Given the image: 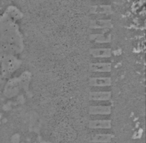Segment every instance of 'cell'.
Masks as SVG:
<instances>
[{
    "label": "cell",
    "instance_id": "obj_1",
    "mask_svg": "<svg viewBox=\"0 0 146 143\" xmlns=\"http://www.w3.org/2000/svg\"><path fill=\"white\" fill-rule=\"evenodd\" d=\"M111 113V106L95 105L90 108V113L92 115H108Z\"/></svg>",
    "mask_w": 146,
    "mask_h": 143
},
{
    "label": "cell",
    "instance_id": "obj_2",
    "mask_svg": "<svg viewBox=\"0 0 146 143\" xmlns=\"http://www.w3.org/2000/svg\"><path fill=\"white\" fill-rule=\"evenodd\" d=\"M111 97V94L108 91L92 92L90 95V99L92 101H108Z\"/></svg>",
    "mask_w": 146,
    "mask_h": 143
},
{
    "label": "cell",
    "instance_id": "obj_3",
    "mask_svg": "<svg viewBox=\"0 0 146 143\" xmlns=\"http://www.w3.org/2000/svg\"><path fill=\"white\" fill-rule=\"evenodd\" d=\"M111 84L110 77H92L90 80V85L92 86H109Z\"/></svg>",
    "mask_w": 146,
    "mask_h": 143
},
{
    "label": "cell",
    "instance_id": "obj_4",
    "mask_svg": "<svg viewBox=\"0 0 146 143\" xmlns=\"http://www.w3.org/2000/svg\"><path fill=\"white\" fill-rule=\"evenodd\" d=\"M90 68L94 72H109L111 70V64L108 63H94L92 64Z\"/></svg>",
    "mask_w": 146,
    "mask_h": 143
},
{
    "label": "cell",
    "instance_id": "obj_5",
    "mask_svg": "<svg viewBox=\"0 0 146 143\" xmlns=\"http://www.w3.org/2000/svg\"><path fill=\"white\" fill-rule=\"evenodd\" d=\"M111 50L109 48H99V49H93L91 50V54L93 57H99V58L110 57L111 56Z\"/></svg>",
    "mask_w": 146,
    "mask_h": 143
},
{
    "label": "cell",
    "instance_id": "obj_6",
    "mask_svg": "<svg viewBox=\"0 0 146 143\" xmlns=\"http://www.w3.org/2000/svg\"><path fill=\"white\" fill-rule=\"evenodd\" d=\"M91 128H110L111 122L110 120H95L91 121L89 124Z\"/></svg>",
    "mask_w": 146,
    "mask_h": 143
},
{
    "label": "cell",
    "instance_id": "obj_7",
    "mask_svg": "<svg viewBox=\"0 0 146 143\" xmlns=\"http://www.w3.org/2000/svg\"><path fill=\"white\" fill-rule=\"evenodd\" d=\"M111 11V8L110 6L99 5L92 7L91 12L94 13H108Z\"/></svg>",
    "mask_w": 146,
    "mask_h": 143
},
{
    "label": "cell",
    "instance_id": "obj_8",
    "mask_svg": "<svg viewBox=\"0 0 146 143\" xmlns=\"http://www.w3.org/2000/svg\"><path fill=\"white\" fill-rule=\"evenodd\" d=\"M91 26L94 28H106L111 27V22L108 21H99L93 23Z\"/></svg>",
    "mask_w": 146,
    "mask_h": 143
},
{
    "label": "cell",
    "instance_id": "obj_9",
    "mask_svg": "<svg viewBox=\"0 0 146 143\" xmlns=\"http://www.w3.org/2000/svg\"><path fill=\"white\" fill-rule=\"evenodd\" d=\"M112 136L109 134H99L94 137V141L96 142H108L111 139Z\"/></svg>",
    "mask_w": 146,
    "mask_h": 143
},
{
    "label": "cell",
    "instance_id": "obj_10",
    "mask_svg": "<svg viewBox=\"0 0 146 143\" xmlns=\"http://www.w3.org/2000/svg\"><path fill=\"white\" fill-rule=\"evenodd\" d=\"M92 39H94V41L97 42H108L109 39H108V38L104 36L103 35H101V34H96V35L92 36Z\"/></svg>",
    "mask_w": 146,
    "mask_h": 143
}]
</instances>
